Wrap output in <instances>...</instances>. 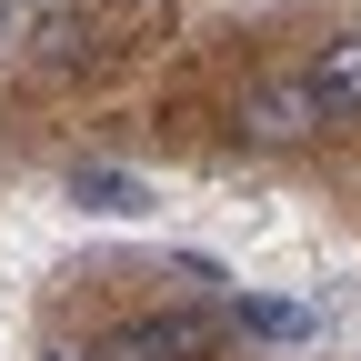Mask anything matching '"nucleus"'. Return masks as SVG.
<instances>
[{
	"label": "nucleus",
	"instance_id": "obj_1",
	"mask_svg": "<svg viewBox=\"0 0 361 361\" xmlns=\"http://www.w3.org/2000/svg\"><path fill=\"white\" fill-rule=\"evenodd\" d=\"M211 341H221L211 311H141V322L101 331V351H90V361H211Z\"/></svg>",
	"mask_w": 361,
	"mask_h": 361
},
{
	"label": "nucleus",
	"instance_id": "obj_2",
	"mask_svg": "<svg viewBox=\"0 0 361 361\" xmlns=\"http://www.w3.org/2000/svg\"><path fill=\"white\" fill-rule=\"evenodd\" d=\"M231 121H241V141H261V151H291V141H311V130H322V111H311L301 71H291V80H251Z\"/></svg>",
	"mask_w": 361,
	"mask_h": 361
},
{
	"label": "nucleus",
	"instance_id": "obj_3",
	"mask_svg": "<svg viewBox=\"0 0 361 361\" xmlns=\"http://www.w3.org/2000/svg\"><path fill=\"white\" fill-rule=\"evenodd\" d=\"M301 90H311V111H322V121H361V30L322 40V61L301 71Z\"/></svg>",
	"mask_w": 361,
	"mask_h": 361
},
{
	"label": "nucleus",
	"instance_id": "obj_4",
	"mask_svg": "<svg viewBox=\"0 0 361 361\" xmlns=\"http://www.w3.org/2000/svg\"><path fill=\"white\" fill-rule=\"evenodd\" d=\"M0 40H11V0H0Z\"/></svg>",
	"mask_w": 361,
	"mask_h": 361
},
{
	"label": "nucleus",
	"instance_id": "obj_5",
	"mask_svg": "<svg viewBox=\"0 0 361 361\" xmlns=\"http://www.w3.org/2000/svg\"><path fill=\"white\" fill-rule=\"evenodd\" d=\"M121 11H151V0H121Z\"/></svg>",
	"mask_w": 361,
	"mask_h": 361
}]
</instances>
